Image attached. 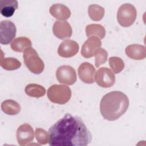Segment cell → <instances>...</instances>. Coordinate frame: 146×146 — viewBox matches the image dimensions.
Returning a JSON list of instances; mask_svg holds the SVG:
<instances>
[{
	"instance_id": "5",
	"label": "cell",
	"mask_w": 146,
	"mask_h": 146,
	"mask_svg": "<svg viewBox=\"0 0 146 146\" xmlns=\"http://www.w3.org/2000/svg\"><path fill=\"white\" fill-rule=\"evenodd\" d=\"M137 11L135 6L130 3H125L120 6L117 13L118 23L123 27L131 26L136 20Z\"/></svg>"
},
{
	"instance_id": "20",
	"label": "cell",
	"mask_w": 146,
	"mask_h": 146,
	"mask_svg": "<svg viewBox=\"0 0 146 146\" xmlns=\"http://www.w3.org/2000/svg\"><path fill=\"white\" fill-rule=\"evenodd\" d=\"M25 91L27 95L35 98L42 97L46 94V90L43 86L34 83L27 85Z\"/></svg>"
},
{
	"instance_id": "3",
	"label": "cell",
	"mask_w": 146,
	"mask_h": 146,
	"mask_svg": "<svg viewBox=\"0 0 146 146\" xmlns=\"http://www.w3.org/2000/svg\"><path fill=\"white\" fill-rule=\"evenodd\" d=\"M47 97L54 103L64 104L70 100L71 90L65 85L53 84L47 90Z\"/></svg>"
},
{
	"instance_id": "19",
	"label": "cell",
	"mask_w": 146,
	"mask_h": 146,
	"mask_svg": "<svg viewBox=\"0 0 146 146\" xmlns=\"http://www.w3.org/2000/svg\"><path fill=\"white\" fill-rule=\"evenodd\" d=\"M86 34L88 37L95 36L99 38L100 39L104 38L106 30L104 27L99 24L88 25L86 27Z\"/></svg>"
},
{
	"instance_id": "9",
	"label": "cell",
	"mask_w": 146,
	"mask_h": 146,
	"mask_svg": "<svg viewBox=\"0 0 146 146\" xmlns=\"http://www.w3.org/2000/svg\"><path fill=\"white\" fill-rule=\"evenodd\" d=\"M34 132L32 127L27 123L20 125L17 131V139L18 144L24 146L34 140Z\"/></svg>"
},
{
	"instance_id": "7",
	"label": "cell",
	"mask_w": 146,
	"mask_h": 146,
	"mask_svg": "<svg viewBox=\"0 0 146 146\" xmlns=\"http://www.w3.org/2000/svg\"><path fill=\"white\" fill-rule=\"evenodd\" d=\"M95 80L99 86L108 88L114 84L115 76L110 68L101 67L98 70L95 74Z\"/></svg>"
},
{
	"instance_id": "22",
	"label": "cell",
	"mask_w": 146,
	"mask_h": 146,
	"mask_svg": "<svg viewBox=\"0 0 146 146\" xmlns=\"http://www.w3.org/2000/svg\"><path fill=\"white\" fill-rule=\"evenodd\" d=\"M1 66L6 70H15L21 66V63L14 58H7L1 59L0 62Z\"/></svg>"
},
{
	"instance_id": "21",
	"label": "cell",
	"mask_w": 146,
	"mask_h": 146,
	"mask_svg": "<svg viewBox=\"0 0 146 146\" xmlns=\"http://www.w3.org/2000/svg\"><path fill=\"white\" fill-rule=\"evenodd\" d=\"M88 15L94 21H100L104 15V9L98 5H91L88 9Z\"/></svg>"
},
{
	"instance_id": "24",
	"label": "cell",
	"mask_w": 146,
	"mask_h": 146,
	"mask_svg": "<svg viewBox=\"0 0 146 146\" xmlns=\"http://www.w3.org/2000/svg\"><path fill=\"white\" fill-rule=\"evenodd\" d=\"M94 56H95V64L96 67H99L107 61L108 52L104 48H99L95 52Z\"/></svg>"
},
{
	"instance_id": "11",
	"label": "cell",
	"mask_w": 146,
	"mask_h": 146,
	"mask_svg": "<svg viewBox=\"0 0 146 146\" xmlns=\"http://www.w3.org/2000/svg\"><path fill=\"white\" fill-rule=\"evenodd\" d=\"M79 48V44L75 41L67 39L60 43L58 49V53L62 57L70 58L78 53Z\"/></svg>"
},
{
	"instance_id": "12",
	"label": "cell",
	"mask_w": 146,
	"mask_h": 146,
	"mask_svg": "<svg viewBox=\"0 0 146 146\" xmlns=\"http://www.w3.org/2000/svg\"><path fill=\"white\" fill-rule=\"evenodd\" d=\"M78 72L79 78L84 83L91 84L94 82L95 68L92 64L84 62L79 66Z\"/></svg>"
},
{
	"instance_id": "13",
	"label": "cell",
	"mask_w": 146,
	"mask_h": 146,
	"mask_svg": "<svg viewBox=\"0 0 146 146\" xmlns=\"http://www.w3.org/2000/svg\"><path fill=\"white\" fill-rule=\"evenodd\" d=\"M54 34L60 39H64L71 37L72 31L70 25L67 21H57L55 22L52 27Z\"/></svg>"
},
{
	"instance_id": "1",
	"label": "cell",
	"mask_w": 146,
	"mask_h": 146,
	"mask_svg": "<svg viewBox=\"0 0 146 146\" xmlns=\"http://www.w3.org/2000/svg\"><path fill=\"white\" fill-rule=\"evenodd\" d=\"M50 145L85 146L92 140V135L83 120L66 113L48 129Z\"/></svg>"
},
{
	"instance_id": "15",
	"label": "cell",
	"mask_w": 146,
	"mask_h": 146,
	"mask_svg": "<svg viewBox=\"0 0 146 146\" xmlns=\"http://www.w3.org/2000/svg\"><path fill=\"white\" fill-rule=\"evenodd\" d=\"M50 14L59 21H64L68 19L71 15L70 9L63 4L56 3L52 5L50 8Z\"/></svg>"
},
{
	"instance_id": "4",
	"label": "cell",
	"mask_w": 146,
	"mask_h": 146,
	"mask_svg": "<svg viewBox=\"0 0 146 146\" xmlns=\"http://www.w3.org/2000/svg\"><path fill=\"white\" fill-rule=\"evenodd\" d=\"M23 57L26 66L31 72L35 74L42 72L44 64L34 48L30 47L25 49Z\"/></svg>"
},
{
	"instance_id": "6",
	"label": "cell",
	"mask_w": 146,
	"mask_h": 146,
	"mask_svg": "<svg viewBox=\"0 0 146 146\" xmlns=\"http://www.w3.org/2000/svg\"><path fill=\"white\" fill-rule=\"evenodd\" d=\"M17 28L10 21L5 20L0 23V42L2 44H8L13 42L16 35Z\"/></svg>"
},
{
	"instance_id": "25",
	"label": "cell",
	"mask_w": 146,
	"mask_h": 146,
	"mask_svg": "<svg viewBox=\"0 0 146 146\" xmlns=\"http://www.w3.org/2000/svg\"><path fill=\"white\" fill-rule=\"evenodd\" d=\"M35 137L40 144H46L48 141V133L44 129L40 128L35 129Z\"/></svg>"
},
{
	"instance_id": "23",
	"label": "cell",
	"mask_w": 146,
	"mask_h": 146,
	"mask_svg": "<svg viewBox=\"0 0 146 146\" xmlns=\"http://www.w3.org/2000/svg\"><path fill=\"white\" fill-rule=\"evenodd\" d=\"M109 64L114 73H120L124 67V61L119 57L112 56L109 59Z\"/></svg>"
},
{
	"instance_id": "8",
	"label": "cell",
	"mask_w": 146,
	"mask_h": 146,
	"mask_svg": "<svg viewBox=\"0 0 146 146\" xmlns=\"http://www.w3.org/2000/svg\"><path fill=\"white\" fill-rule=\"evenodd\" d=\"M56 77L59 83L67 85H72L76 81V71L68 65L59 67L56 71Z\"/></svg>"
},
{
	"instance_id": "14",
	"label": "cell",
	"mask_w": 146,
	"mask_h": 146,
	"mask_svg": "<svg viewBox=\"0 0 146 146\" xmlns=\"http://www.w3.org/2000/svg\"><path fill=\"white\" fill-rule=\"evenodd\" d=\"M125 54L129 58L134 60H142L145 58V47L138 44H133L128 46L125 48Z\"/></svg>"
},
{
	"instance_id": "18",
	"label": "cell",
	"mask_w": 146,
	"mask_h": 146,
	"mask_svg": "<svg viewBox=\"0 0 146 146\" xmlns=\"http://www.w3.org/2000/svg\"><path fill=\"white\" fill-rule=\"evenodd\" d=\"M32 43L26 37H19L15 39L11 43V48L16 52H23L28 47H31Z\"/></svg>"
},
{
	"instance_id": "10",
	"label": "cell",
	"mask_w": 146,
	"mask_h": 146,
	"mask_svg": "<svg viewBox=\"0 0 146 146\" xmlns=\"http://www.w3.org/2000/svg\"><path fill=\"white\" fill-rule=\"evenodd\" d=\"M102 42L99 38L95 36H90L82 46L81 54L85 58H90L94 56L95 52L100 48Z\"/></svg>"
},
{
	"instance_id": "2",
	"label": "cell",
	"mask_w": 146,
	"mask_h": 146,
	"mask_svg": "<svg viewBox=\"0 0 146 146\" xmlns=\"http://www.w3.org/2000/svg\"><path fill=\"white\" fill-rule=\"evenodd\" d=\"M129 99L122 92L115 91L103 96L100 103V111L106 120L113 121L119 119L127 110Z\"/></svg>"
},
{
	"instance_id": "17",
	"label": "cell",
	"mask_w": 146,
	"mask_h": 146,
	"mask_svg": "<svg viewBox=\"0 0 146 146\" xmlns=\"http://www.w3.org/2000/svg\"><path fill=\"white\" fill-rule=\"evenodd\" d=\"M1 109L3 112L9 115L18 114L21 111V106L17 102L9 99L3 101L1 104Z\"/></svg>"
},
{
	"instance_id": "16",
	"label": "cell",
	"mask_w": 146,
	"mask_h": 146,
	"mask_svg": "<svg viewBox=\"0 0 146 146\" xmlns=\"http://www.w3.org/2000/svg\"><path fill=\"white\" fill-rule=\"evenodd\" d=\"M18 7V3L15 0H0V12L5 17H11Z\"/></svg>"
}]
</instances>
